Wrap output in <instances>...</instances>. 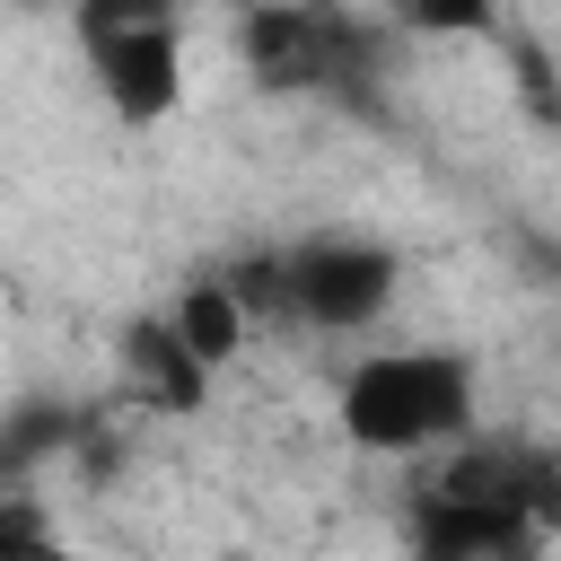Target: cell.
Masks as SVG:
<instances>
[{
  "label": "cell",
  "mask_w": 561,
  "mask_h": 561,
  "mask_svg": "<svg viewBox=\"0 0 561 561\" xmlns=\"http://www.w3.org/2000/svg\"><path fill=\"white\" fill-rule=\"evenodd\" d=\"M333 421L359 456H438L482 430V368L447 342H403V351H359Z\"/></svg>",
  "instance_id": "cell-1"
},
{
  "label": "cell",
  "mask_w": 561,
  "mask_h": 561,
  "mask_svg": "<svg viewBox=\"0 0 561 561\" xmlns=\"http://www.w3.org/2000/svg\"><path fill=\"white\" fill-rule=\"evenodd\" d=\"M561 517V465L517 447V438H465L438 491L412 508V543L438 561H508L535 552L543 526Z\"/></svg>",
  "instance_id": "cell-2"
},
{
  "label": "cell",
  "mask_w": 561,
  "mask_h": 561,
  "mask_svg": "<svg viewBox=\"0 0 561 561\" xmlns=\"http://www.w3.org/2000/svg\"><path fill=\"white\" fill-rule=\"evenodd\" d=\"M280 289H289V316L307 333H368L394 307V289H403V254L386 237L324 228V237L280 254Z\"/></svg>",
  "instance_id": "cell-3"
},
{
  "label": "cell",
  "mask_w": 561,
  "mask_h": 561,
  "mask_svg": "<svg viewBox=\"0 0 561 561\" xmlns=\"http://www.w3.org/2000/svg\"><path fill=\"white\" fill-rule=\"evenodd\" d=\"M237 61L263 96H324L359 61V26L333 0H254L237 18Z\"/></svg>",
  "instance_id": "cell-4"
},
{
  "label": "cell",
  "mask_w": 561,
  "mask_h": 561,
  "mask_svg": "<svg viewBox=\"0 0 561 561\" xmlns=\"http://www.w3.org/2000/svg\"><path fill=\"white\" fill-rule=\"evenodd\" d=\"M88 35V79L105 96V114L123 131H149L184 105V35L175 18H140V26H79Z\"/></svg>",
  "instance_id": "cell-5"
},
{
  "label": "cell",
  "mask_w": 561,
  "mask_h": 561,
  "mask_svg": "<svg viewBox=\"0 0 561 561\" xmlns=\"http://www.w3.org/2000/svg\"><path fill=\"white\" fill-rule=\"evenodd\" d=\"M114 368H123V394L140 403V412H167V421H193L202 403H210V359L175 333V316L158 307V316H131L123 333H114Z\"/></svg>",
  "instance_id": "cell-6"
},
{
  "label": "cell",
  "mask_w": 561,
  "mask_h": 561,
  "mask_svg": "<svg viewBox=\"0 0 561 561\" xmlns=\"http://www.w3.org/2000/svg\"><path fill=\"white\" fill-rule=\"evenodd\" d=\"M167 316H175V333H184L210 368H228V359L245 351V333H254V307H245L237 272H193V280L167 298Z\"/></svg>",
  "instance_id": "cell-7"
},
{
  "label": "cell",
  "mask_w": 561,
  "mask_h": 561,
  "mask_svg": "<svg viewBox=\"0 0 561 561\" xmlns=\"http://www.w3.org/2000/svg\"><path fill=\"white\" fill-rule=\"evenodd\" d=\"M386 18H394L403 35H438V44L491 35V0H386Z\"/></svg>",
  "instance_id": "cell-8"
},
{
  "label": "cell",
  "mask_w": 561,
  "mask_h": 561,
  "mask_svg": "<svg viewBox=\"0 0 561 561\" xmlns=\"http://www.w3.org/2000/svg\"><path fill=\"white\" fill-rule=\"evenodd\" d=\"M140 18H175V0H79V26H140Z\"/></svg>",
  "instance_id": "cell-9"
}]
</instances>
